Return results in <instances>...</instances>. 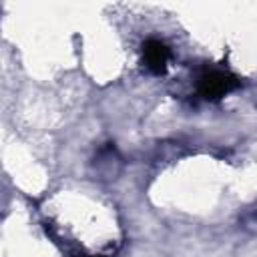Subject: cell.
<instances>
[{"instance_id": "6da1fadb", "label": "cell", "mask_w": 257, "mask_h": 257, "mask_svg": "<svg viewBox=\"0 0 257 257\" xmlns=\"http://www.w3.org/2000/svg\"><path fill=\"white\" fill-rule=\"evenodd\" d=\"M237 86V78L229 72L211 70L199 78V94L207 100H219Z\"/></svg>"}, {"instance_id": "7a4b0ae2", "label": "cell", "mask_w": 257, "mask_h": 257, "mask_svg": "<svg viewBox=\"0 0 257 257\" xmlns=\"http://www.w3.org/2000/svg\"><path fill=\"white\" fill-rule=\"evenodd\" d=\"M143 62L153 74H165L169 64V48L161 40H147L143 44Z\"/></svg>"}]
</instances>
